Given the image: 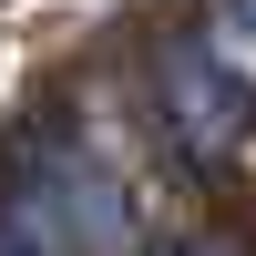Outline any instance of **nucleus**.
Here are the masks:
<instances>
[{
    "label": "nucleus",
    "instance_id": "nucleus-2",
    "mask_svg": "<svg viewBox=\"0 0 256 256\" xmlns=\"http://www.w3.org/2000/svg\"><path fill=\"white\" fill-rule=\"evenodd\" d=\"M154 123L174 134V154L184 164H236L246 144H256V92L236 72H226L216 52H205V31L195 20H174V31L154 41Z\"/></svg>",
    "mask_w": 256,
    "mask_h": 256
},
{
    "label": "nucleus",
    "instance_id": "nucleus-3",
    "mask_svg": "<svg viewBox=\"0 0 256 256\" xmlns=\"http://www.w3.org/2000/svg\"><path fill=\"white\" fill-rule=\"evenodd\" d=\"M195 31H205V52H216L226 72L256 92V0H205V10H195Z\"/></svg>",
    "mask_w": 256,
    "mask_h": 256
},
{
    "label": "nucleus",
    "instance_id": "nucleus-4",
    "mask_svg": "<svg viewBox=\"0 0 256 256\" xmlns=\"http://www.w3.org/2000/svg\"><path fill=\"white\" fill-rule=\"evenodd\" d=\"M144 256H256L246 236H226V226H174V236H154Z\"/></svg>",
    "mask_w": 256,
    "mask_h": 256
},
{
    "label": "nucleus",
    "instance_id": "nucleus-1",
    "mask_svg": "<svg viewBox=\"0 0 256 256\" xmlns=\"http://www.w3.org/2000/svg\"><path fill=\"white\" fill-rule=\"evenodd\" d=\"M0 216H10L41 256H144L154 246L144 216H134L123 164L102 154L72 113H31L10 134V154H0Z\"/></svg>",
    "mask_w": 256,
    "mask_h": 256
},
{
    "label": "nucleus",
    "instance_id": "nucleus-5",
    "mask_svg": "<svg viewBox=\"0 0 256 256\" xmlns=\"http://www.w3.org/2000/svg\"><path fill=\"white\" fill-rule=\"evenodd\" d=\"M0 256H41V246H31V236H20V226H10V216H0Z\"/></svg>",
    "mask_w": 256,
    "mask_h": 256
}]
</instances>
